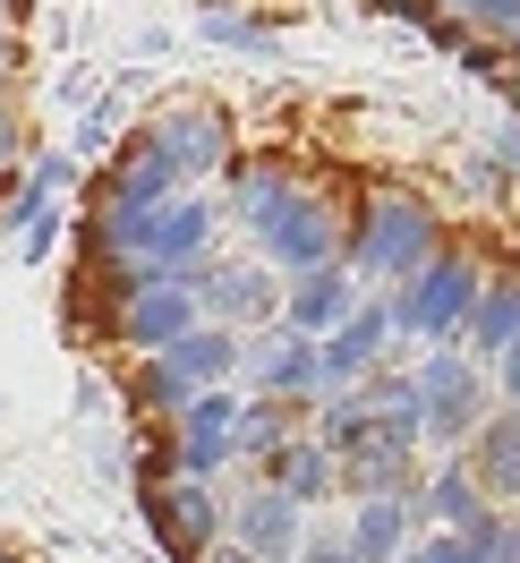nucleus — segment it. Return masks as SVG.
Segmentation results:
<instances>
[{"instance_id": "nucleus-1", "label": "nucleus", "mask_w": 520, "mask_h": 563, "mask_svg": "<svg viewBox=\"0 0 520 563\" xmlns=\"http://www.w3.org/2000/svg\"><path fill=\"white\" fill-rule=\"evenodd\" d=\"M435 247H444V213L427 206V197H410V188H376V197L342 206V265L367 290L410 282Z\"/></svg>"}, {"instance_id": "nucleus-2", "label": "nucleus", "mask_w": 520, "mask_h": 563, "mask_svg": "<svg viewBox=\"0 0 520 563\" xmlns=\"http://www.w3.org/2000/svg\"><path fill=\"white\" fill-rule=\"evenodd\" d=\"M478 290H486L478 256H469L461 240H444L410 282H392V290H384V317H392V358H401V342H418V351L461 342V324H469V308H478Z\"/></svg>"}, {"instance_id": "nucleus-3", "label": "nucleus", "mask_w": 520, "mask_h": 563, "mask_svg": "<svg viewBox=\"0 0 520 563\" xmlns=\"http://www.w3.org/2000/svg\"><path fill=\"white\" fill-rule=\"evenodd\" d=\"M410 385H418V435L435 444V453H461L469 444V427L495 410V385H486V367L461 342H435V351L410 358Z\"/></svg>"}, {"instance_id": "nucleus-4", "label": "nucleus", "mask_w": 520, "mask_h": 563, "mask_svg": "<svg viewBox=\"0 0 520 563\" xmlns=\"http://www.w3.org/2000/svg\"><path fill=\"white\" fill-rule=\"evenodd\" d=\"M137 495V521L154 529V555L163 563H206L222 521H231V504L213 478H163V487H129Z\"/></svg>"}, {"instance_id": "nucleus-5", "label": "nucleus", "mask_w": 520, "mask_h": 563, "mask_svg": "<svg viewBox=\"0 0 520 563\" xmlns=\"http://www.w3.org/2000/svg\"><path fill=\"white\" fill-rule=\"evenodd\" d=\"M145 137H154V154L179 172V188H206L213 172H231V111L213 103V95H179V103H163L154 120H137Z\"/></svg>"}, {"instance_id": "nucleus-6", "label": "nucleus", "mask_w": 520, "mask_h": 563, "mask_svg": "<svg viewBox=\"0 0 520 563\" xmlns=\"http://www.w3.org/2000/svg\"><path fill=\"white\" fill-rule=\"evenodd\" d=\"M256 256H265L274 274H316V265H342V206H333V188H324V179H308V188L290 197V213H281L274 231L256 240Z\"/></svg>"}, {"instance_id": "nucleus-7", "label": "nucleus", "mask_w": 520, "mask_h": 563, "mask_svg": "<svg viewBox=\"0 0 520 563\" xmlns=\"http://www.w3.org/2000/svg\"><path fill=\"white\" fill-rule=\"evenodd\" d=\"M179 188V172L154 154V137L145 129H120V145L103 154V172H95V222H120V213H154L163 197Z\"/></svg>"}, {"instance_id": "nucleus-8", "label": "nucleus", "mask_w": 520, "mask_h": 563, "mask_svg": "<svg viewBox=\"0 0 520 563\" xmlns=\"http://www.w3.org/2000/svg\"><path fill=\"white\" fill-rule=\"evenodd\" d=\"M197 324H206V308H197V282H188V274H154L137 299L120 308L111 342H120L129 358H154V351H172V342H188Z\"/></svg>"}, {"instance_id": "nucleus-9", "label": "nucleus", "mask_w": 520, "mask_h": 563, "mask_svg": "<svg viewBox=\"0 0 520 563\" xmlns=\"http://www.w3.org/2000/svg\"><path fill=\"white\" fill-rule=\"evenodd\" d=\"M222 222H231V213L213 206L206 188H172V197H163V206L145 213V265H163V274H188V265H206L213 256V240H222Z\"/></svg>"}, {"instance_id": "nucleus-10", "label": "nucleus", "mask_w": 520, "mask_h": 563, "mask_svg": "<svg viewBox=\"0 0 520 563\" xmlns=\"http://www.w3.org/2000/svg\"><path fill=\"white\" fill-rule=\"evenodd\" d=\"M188 282H197V308H206L213 324H231V333L281 317V274L265 265V256H240V265L206 256V265H188Z\"/></svg>"}, {"instance_id": "nucleus-11", "label": "nucleus", "mask_w": 520, "mask_h": 563, "mask_svg": "<svg viewBox=\"0 0 520 563\" xmlns=\"http://www.w3.org/2000/svg\"><path fill=\"white\" fill-rule=\"evenodd\" d=\"M240 401H247V393L213 385V393H197V401H188V410L172 419L179 478H222V470L240 461Z\"/></svg>"}, {"instance_id": "nucleus-12", "label": "nucleus", "mask_w": 520, "mask_h": 563, "mask_svg": "<svg viewBox=\"0 0 520 563\" xmlns=\"http://www.w3.org/2000/svg\"><path fill=\"white\" fill-rule=\"evenodd\" d=\"M240 376L247 393H274V401H324V376H316V342L308 333H290V324H256V342L240 351Z\"/></svg>"}, {"instance_id": "nucleus-13", "label": "nucleus", "mask_w": 520, "mask_h": 563, "mask_svg": "<svg viewBox=\"0 0 520 563\" xmlns=\"http://www.w3.org/2000/svg\"><path fill=\"white\" fill-rule=\"evenodd\" d=\"M384 358H392V317H384V290H367V299L316 342V376H324V393H350L367 367H384Z\"/></svg>"}, {"instance_id": "nucleus-14", "label": "nucleus", "mask_w": 520, "mask_h": 563, "mask_svg": "<svg viewBox=\"0 0 520 563\" xmlns=\"http://www.w3.org/2000/svg\"><path fill=\"white\" fill-rule=\"evenodd\" d=\"M308 521H316L308 504H290L281 487H265V478H256V487L231 495V521H222V529H231L256 563H290V555H299V538H308Z\"/></svg>"}, {"instance_id": "nucleus-15", "label": "nucleus", "mask_w": 520, "mask_h": 563, "mask_svg": "<svg viewBox=\"0 0 520 563\" xmlns=\"http://www.w3.org/2000/svg\"><path fill=\"white\" fill-rule=\"evenodd\" d=\"M367 299V282L350 274V265H316V274H281V324L290 333H308V342H324L333 324L350 317Z\"/></svg>"}, {"instance_id": "nucleus-16", "label": "nucleus", "mask_w": 520, "mask_h": 563, "mask_svg": "<svg viewBox=\"0 0 520 563\" xmlns=\"http://www.w3.org/2000/svg\"><path fill=\"white\" fill-rule=\"evenodd\" d=\"M418 453H427V444L376 427L358 453H342V495H350V504H358V495H410V504H418V487H427V478H418Z\"/></svg>"}, {"instance_id": "nucleus-17", "label": "nucleus", "mask_w": 520, "mask_h": 563, "mask_svg": "<svg viewBox=\"0 0 520 563\" xmlns=\"http://www.w3.org/2000/svg\"><path fill=\"white\" fill-rule=\"evenodd\" d=\"M461 470L478 478L486 504H520V410H486L461 444Z\"/></svg>"}, {"instance_id": "nucleus-18", "label": "nucleus", "mask_w": 520, "mask_h": 563, "mask_svg": "<svg viewBox=\"0 0 520 563\" xmlns=\"http://www.w3.org/2000/svg\"><path fill=\"white\" fill-rule=\"evenodd\" d=\"M256 478H265V487H281L290 504H308V512H316L324 495H342V461H333V444H324L316 427H299L281 453L256 461Z\"/></svg>"}, {"instance_id": "nucleus-19", "label": "nucleus", "mask_w": 520, "mask_h": 563, "mask_svg": "<svg viewBox=\"0 0 520 563\" xmlns=\"http://www.w3.org/2000/svg\"><path fill=\"white\" fill-rule=\"evenodd\" d=\"M69 188H77V154H69V145H35V154H26V172H18V197L0 206V231H9V240H26L43 213H60Z\"/></svg>"}, {"instance_id": "nucleus-20", "label": "nucleus", "mask_w": 520, "mask_h": 563, "mask_svg": "<svg viewBox=\"0 0 520 563\" xmlns=\"http://www.w3.org/2000/svg\"><path fill=\"white\" fill-rule=\"evenodd\" d=\"M418 529H427V512H418L410 495H358V512H350V555L358 563H401L418 547Z\"/></svg>"}, {"instance_id": "nucleus-21", "label": "nucleus", "mask_w": 520, "mask_h": 563, "mask_svg": "<svg viewBox=\"0 0 520 563\" xmlns=\"http://www.w3.org/2000/svg\"><path fill=\"white\" fill-rule=\"evenodd\" d=\"M188 401H197V385L172 367V351L129 358V385H120V410H129V427H172Z\"/></svg>"}, {"instance_id": "nucleus-22", "label": "nucleus", "mask_w": 520, "mask_h": 563, "mask_svg": "<svg viewBox=\"0 0 520 563\" xmlns=\"http://www.w3.org/2000/svg\"><path fill=\"white\" fill-rule=\"evenodd\" d=\"M512 333H520V274H486L478 308L461 324V351L478 358V367H495V358L512 351Z\"/></svg>"}, {"instance_id": "nucleus-23", "label": "nucleus", "mask_w": 520, "mask_h": 563, "mask_svg": "<svg viewBox=\"0 0 520 563\" xmlns=\"http://www.w3.org/2000/svg\"><path fill=\"white\" fill-rule=\"evenodd\" d=\"M240 351H247L240 333L206 317L197 333H188V342H172V367H179V376H188L197 393H213V385H231V376H240Z\"/></svg>"}, {"instance_id": "nucleus-24", "label": "nucleus", "mask_w": 520, "mask_h": 563, "mask_svg": "<svg viewBox=\"0 0 520 563\" xmlns=\"http://www.w3.org/2000/svg\"><path fill=\"white\" fill-rule=\"evenodd\" d=\"M197 35L222 43V52H247V60H274V52H281V18H256V9L206 0V9H197Z\"/></svg>"}, {"instance_id": "nucleus-25", "label": "nucleus", "mask_w": 520, "mask_h": 563, "mask_svg": "<svg viewBox=\"0 0 520 563\" xmlns=\"http://www.w3.org/2000/svg\"><path fill=\"white\" fill-rule=\"evenodd\" d=\"M308 427V401H274V393H247L240 401V461L256 470L265 453H281L290 435Z\"/></svg>"}, {"instance_id": "nucleus-26", "label": "nucleus", "mask_w": 520, "mask_h": 563, "mask_svg": "<svg viewBox=\"0 0 520 563\" xmlns=\"http://www.w3.org/2000/svg\"><path fill=\"white\" fill-rule=\"evenodd\" d=\"M418 512H427V529H469V521L486 512V495H478V478L461 470V453H452L444 470L418 487Z\"/></svg>"}, {"instance_id": "nucleus-27", "label": "nucleus", "mask_w": 520, "mask_h": 563, "mask_svg": "<svg viewBox=\"0 0 520 563\" xmlns=\"http://www.w3.org/2000/svg\"><path fill=\"white\" fill-rule=\"evenodd\" d=\"M308 427L324 435V444H333V461H342V453H358V444H367V435H376L384 419L367 410V393L350 385V393H324V401L308 410Z\"/></svg>"}, {"instance_id": "nucleus-28", "label": "nucleus", "mask_w": 520, "mask_h": 563, "mask_svg": "<svg viewBox=\"0 0 520 563\" xmlns=\"http://www.w3.org/2000/svg\"><path fill=\"white\" fill-rule=\"evenodd\" d=\"M452 60H461V77H478V86H512V69H520L504 35H469L461 52H452Z\"/></svg>"}, {"instance_id": "nucleus-29", "label": "nucleus", "mask_w": 520, "mask_h": 563, "mask_svg": "<svg viewBox=\"0 0 520 563\" xmlns=\"http://www.w3.org/2000/svg\"><path fill=\"white\" fill-rule=\"evenodd\" d=\"M111 145H120V95H103V103H86V120H77V163H86V154H111Z\"/></svg>"}, {"instance_id": "nucleus-30", "label": "nucleus", "mask_w": 520, "mask_h": 563, "mask_svg": "<svg viewBox=\"0 0 520 563\" xmlns=\"http://www.w3.org/2000/svg\"><path fill=\"white\" fill-rule=\"evenodd\" d=\"M358 9H367V18H392V26H418V35L444 18V0H358Z\"/></svg>"}, {"instance_id": "nucleus-31", "label": "nucleus", "mask_w": 520, "mask_h": 563, "mask_svg": "<svg viewBox=\"0 0 520 563\" xmlns=\"http://www.w3.org/2000/svg\"><path fill=\"white\" fill-rule=\"evenodd\" d=\"M401 563H469V538L461 529H418V547Z\"/></svg>"}, {"instance_id": "nucleus-32", "label": "nucleus", "mask_w": 520, "mask_h": 563, "mask_svg": "<svg viewBox=\"0 0 520 563\" xmlns=\"http://www.w3.org/2000/svg\"><path fill=\"white\" fill-rule=\"evenodd\" d=\"M290 563H358V555H350V529H316L308 521V538H299V555H290Z\"/></svg>"}, {"instance_id": "nucleus-33", "label": "nucleus", "mask_w": 520, "mask_h": 563, "mask_svg": "<svg viewBox=\"0 0 520 563\" xmlns=\"http://www.w3.org/2000/svg\"><path fill=\"white\" fill-rule=\"evenodd\" d=\"M495 163H504V179H520V95H512V111H504V129H495V145H486Z\"/></svg>"}, {"instance_id": "nucleus-34", "label": "nucleus", "mask_w": 520, "mask_h": 563, "mask_svg": "<svg viewBox=\"0 0 520 563\" xmlns=\"http://www.w3.org/2000/svg\"><path fill=\"white\" fill-rule=\"evenodd\" d=\"M60 231H69V213H43L35 231H26V240H18V256H26V265H43V256H52V247H60Z\"/></svg>"}, {"instance_id": "nucleus-35", "label": "nucleus", "mask_w": 520, "mask_h": 563, "mask_svg": "<svg viewBox=\"0 0 520 563\" xmlns=\"http://www.w3.org/2000/svg\"><path fill=\"white\" fill-rule=\"evenodd\" d=\"M461 188H478V197H504V163H495V154H469V163H461Z\"/></svg>"}, {"instance_id": "nucleus-36", "label": "nucleus", "mask_w": 520, "mask_h": 563, "mask_svg": "<svg viewBox=\"0 0 520 563\" xmlns=\"http://www.w3.org/2000/svg\"><path fill=\"white\" fill-rule=\"evenodd\" d=\"M18 163H26V120L0 103V172H18Z\"/></svg>"}, {"instance_id": "nucleus-37", "label": "nucleus", "mask_w": 520, "mask_h": 563, "mask_svg": "<svg viewBox=\"0 0 520 563\" xmlns=\"http://www.w3.org/2000/svg\"><path fill=\"white\" fill-rule=\"evenodd\" d=\"M495 393H504V410H520V333H512V351L495 358Z\"/></svg>"}, {"instance_id": "nucleus-38", "label": "nucleus", "mask_w": 520, "mask_h": 563, "mask_svg": "<svg viewBox=\"0 0 520 563\" xmlns=\"http://www.w3.org/2000/svg\"><path fill=\"white\" fill-rule=\"evenodd\" d=\"M206 563H256V555H247L240 538H213V555H206Z\"/></svg>"}, {"instance_id": "nucleus-39", "label": "nucleus", "mask_w": 520, "mask_h": 563, "mask_svg": "<svg viewBox=\"0 0 520 563\" xmlns=\"http://www.w3.org/2000/svg\"><path fill=\"white\" fill-rule=\"evenodd\" d=\"M26 18V0H0V43H9V26Z\"/></svg>"}, {"instance_id": "nucleus-40", "label": "nucleus", "mask_w": 520, "mask_h": 563, "mask_svg": "<svg viewBox=\"0 0 520 563\" xmlns=\"http://www.w3.org/2000/svg\"><path fill=\"white\" fill-rule=\"evenodd\" d=\"M504 95H520V69H512V86H504Z\"/></svg>"}, {"instance_id": "nucleus-41", "label": "nucleus", "mask_w": 520, "mask_h": 563, "mask_svg": "<svg viewBox=\"0 0 520 563\" xmlns=\"http://www.w3.org/2000/svg\"><path fill=\"white\" fill-rule=\"evenodd\" d=\"M512 512H520V504H512Z\"/></svg>"}]
</instances>
